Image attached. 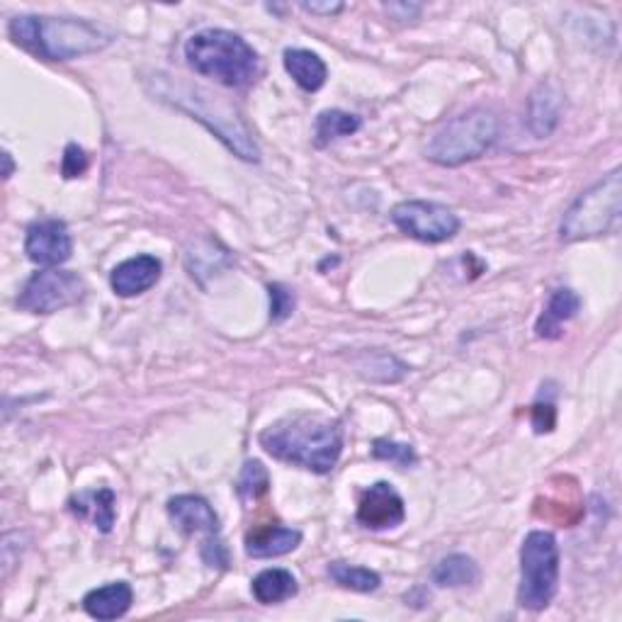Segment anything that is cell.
Listing matches in <instances>:
<instances>
[{"label": "cell", "instance_id": "cell-5", "mask_svg": "<svg viewBox=\"0 0 622 622\" xmlns=\"http://www.w3.org/2000/svg\"><path fill=\"white\" fill-rule=\"evenodd\" d=\"M496 137H499V120L494 112L484 108L470 110L465 115L450 120L436 134L426 146V158L438 166L455 168L489 151Z\"/></svg>", "mask_w": 622, "mask_h": 622}, {"label": "cell", "instance_id": "cell-18", "mask_svg": "<svg viewBox=\"0 0 622 622\" xmlns=\"http://www.w3.org/2000/svg\"><path fill=\"white\" fill-rule=\"evenodd\" d=\"M282 61H285V69L294 78V83L307 93H316L329 78V69H326L321 56L309 49H287Z\"/></svg>", "mask_w": 622, "mask_h": 622}, {"label": "cell", "instance_id": "cell-13", "mask_svg": "<svg viewBox=\"0 0 622 622\" xmlns=\"http://www.w3.org/2000/svg\"><path fill=\"white\" fill-rule=\"evenodd\" d=\"M117 499L115 491L108 489V486H100V489H90V491H81L71 496L69 501V511L76 518L90 520L100 533H110L112 525L117 520Z\"/></svg>", "mask_w": 622, "mask_h": 622}, {"label": "cell", "instance_id": "cell-10", "mask_svg": "<svg viewBox=\"0 0 622 622\" xmlns=\"http://www.w3.org/2000/svg\"><path fill=\"white\" fill-rule=\"evenodd\" d=\"M25 253L32 263L44 268L64 265L73 253L69 226L61 219H42L32 224L25 236Z\"/></svg>", "mask_w": 622, "mask_h": 622}, {"label": "cell", "instance_id": "cell-15", "mask_svg": "<svg viewBox=\"0 0 622 622\" xmlns=\"http://www.w3.org/2000/svg\"><path fill=\"white\" fill-rule=\"evenodd\" d=\"M134 603V591L127 581H112L108 586L93 588L83 598V610L95 620H117Z\"/></svg>", "mask_w": 622, "mask_h": 622}, {"label": "cell", "instance_id": "cell-8", "mask_svg": "<svg viewBox=\"0 0 622 622\" xmlns=\"http://www.w3.org/2000/svg\"><path fill=\"white\" fill-rule=\"evenodd\" d=\"M86 297V282L71 270H42L35 273L22 287L18 307L30 314H54L66 307H73Z\"/></svg>", "mask_w": 622, "mask_h": 622}, {"label": "cell", "instance_id": "cell-25", "mask_svg": "<svg viewBox=\"0 0 622 622\" xmlns=\"http://www.w3.org/2000/svg\"><path fill=\"white\" fill-rule=\"evenodd\" d=\"M268 297H270V321L282 324L285 319H290L294 304H297L294 302V294L285 285H280V282H273V285H268Z\"/></svg>", "mask_w": 622, "mask_h": 622}, {"label": "cell", "instance_id": "cell-17", "mask_svg": "<svg viewBox=\"0 0 622 622\" xmlns=\"http://www.w3.org/2000/svg\"><path fill=\"white\" fill-rule=\"evenodd\" d=\"M579 309H581V297L574 290H567V287L554 290L545 312L540 314V319L535 324L538 338H545V341L559 338L564 324L572 321L574 316L579 314Z\"/></svg>", "mask_w": 622, "mask_h": 622}, {"label": "cell", "instance_id": "cell-26", "mask_svg": "<svg viewBox=\"0 0 622 622\" xmlns=\"http://www.w3.org/2000/svg\"><path fill=\"white\" fill-rule=\"evenodd\" d=\"M86 171H88V156H86V151L78 144L66 146L64 158H61V176L66 180H71V178L83 176Z\"/></svg>", "mask_w": 622, "mask_h": 622}, {"label": "cell", "instance_id": "cell-14", "mask_svg": "<svg viewBox=\"0 0 622 622\" xmlns=\"http://www.w3.org/2000/svg\"><path fill=\"white\" fill-rule=\"evenodd\" d=\"M302 533L294 528L265 525L246 535V554L253 559H273L299 547Z\"/></svg>", "mask_w": 622, "mask_h": 622}, {"label": "cell", "instance_id": "cell-24", "mask_svg": "<svg viewBox=\"0 0 622 622\" xmlns=\"http://www.w3.org/2000/svg\"><path fill=\"white\" fill-rule=\"evenodd\" d=\"M372 457L392 462V465L397 467H414L418 462L414 445L397 443V440H387V438H377L375 443H372Z\"/></svg>", "mask_w": 622, "mask_h": 622}, {"label": "cell", "instance_id": "cell-20", "mask_svg": "<svg viewBox=\"0 0 622 622\" xmlns=\"http://www.w3.org/2000/svg\"><path fill=\"white\" fill-rule=\"evenodd\" d=\"M431 581L440 588L472 586L479 581V564L467 554H448L433 567Z\"/></svg>", "mask_w": 622, "mask_h": 622}, {"label": "cell", "instance_id": "cell-30", "mask_svg": "<svg viewBox=\"0 0 622 622\" xmlns=\"http://www.w3.org/2000/svg\"><path fill=\"white\" fill-rule=\"evenodd\" d=\"M3 161H5V171H3V178H10V176H13V158H10V154H8V151L3 154Z\"/></svg>", "mask_w": 622, "mask_h": 622}, {"label": "cell", "instance_id": "cell-2", "mask_svg": "<svg viewBox=\"0 0 622 622\" xmlns=\"http://www.w3.org/2000/svg\"><path fill=\"white\" fill-rule=\"evenodd\" d=\"M8 32L22 49L49 61H69L105 49L112 42L108 30L78 18L20 15L10 20Z\"/></svg>", "mask_w": 622, "mask_h": 622}, {"label": "cell", "instance_id": "cell-11", "mask_svg": "<svg viewBox=\"0 0 622 622\" xmlns=\"http://www.w3.org/2000/svg\"><path fill=\"white\" fill-rule=\"evenodd\" d=\"M406 506L389 482H377L358 504V523L367 530H392L404 523Z\"/></svg>", "mask_w": 622, "mask_h": 622}, {"label": "cell", "instance_id": "cell-28", "mask_svg": "<svg viewBox=\"0 0 622 622\" xmlns=\"http://www.w3.org/2000/svg\"><path fill=\"white\" fill-rule=\"evenodd\" d=\"M302 8L312 15H336L343 10V3H302Z\"/></svg>", "mask_w": 622, "mask_h": 622}, {"label": "cell", "instance_id": "cell-9", "mask_svg": "<svg viewBox=\"0 0 622 622\" xmlns=\"http://www.w3.org/2000/svg\"><path fill=\"white\" fill-rule=\"evenodd\" d=\"M392 222L399 226L404 234L423 244H443L455 239L460 231L457 214L438 205V202L423 200H406L392 210Z\"/></svg>", "mask_w": 622, "mask_h": 622}, {"label": "cell", "instance_id": "cell-27", "mask_svg": "<svg viewBox=\"0 0 622 622\" xmlns=\"http://www.w3.org/2000/svg\"><path fill=\"white\" fill-rule=\"evenodd\" d=\"M530 421H533L535 433H552L554 426H557V409H554L552 402H538L533 409H530Z\"/></svg>", "mask_w": 622, "mask_h": 622}, {"label": "cell", "instance_id": "cell-19", "mask_svg": "<svg viewBox=\"0 0 622 622\" xmlns=\"http://www.w3.org/2000/svg\"><path fill=\"white\" fill-rule=\"evenodd\" d=\"M251 591L258 603L273 606V603L290 601L292 596H297L299 586H297V579H294L287 569H265L253 579Z\"/></svg>", "mask_w": 622, "mask_h": 622}, {"label": "cell", "instance_id": "cell-16", "mask_svg": "<svg viewBox=\"0 0 622 622\" xmlns=\"http://www.w3.org/2000/svg\"><path fill=\"white\" fill-rule=\"evenodd\" d=\"M562 117V93L554 83H540L528 103V124L535 137L545 139L557 129Z\"/></svg>", "mask_w": 622, "mask_h": 622}, {"label": "cell", "instance_id": "cell-12", "mask_svg": "<svg viewBox=\"0 0 622 622\" xmlns=\"http://www.w3.org/2000/svg\"><path fill=\"white\" fill-rule=\"evenodd\" d=\"M163 265L161 260L149 253L134 256L124 260L110 275V285L120 297H137V294L151 290L161 280Z\"/></svg>", "mask_w": 622, "mask_h": 622}, {"label": "cell", "instance_id": "cell-22", "mask_svg": "<svg viewBox=\"0 0 622 622\" xmlns=\"http://www.w3.org/2000/svg\"><path fill=\"white\" fill-rule=\"evenodd\" d=\"M329 576L343 588H350V591L358 593H372L377 591L382 579L377 572L365 569V567H355V564L348 562H331L329 564Z\"/></svg>", "mask_w": 622, "mask_h": 622}, {"label": "cell", "instance_id": "cell-3", "mask_svg": "<svg viewBox=\"0 0 622 622\" xmlns=\"http://www.w3.org/2000/svg\"><path fill=\"white\" fill-rule=\"evenodd\" d=\"M190 69L214 78L226 88L251 86L260 73L256 49L241 35L229 30H200L185 42Z\"/></svg>", "mask_w": 622, "mask_h": 622}, {"label": "cell", "instance_id": "cell-1", "mask_svg": "<svg viewBox=\"0 0 622 622\" xmlns=\"http://www.w3.org/2000/svg\"><path fill=\"white\" fill-rule=\"evenodd\" d=\"M260 445L280 462L314 474H329L343 452V428L321 416H290L260 433Z\"/></svg>", "mask_w": 622, "mask_h": 622}, {"label": "cell", "instance_id": "cell-7", "mask_svg": "<svg viewBox=\"0 0 622 622\" xmlns=\"http://www.w3.org/2000/svg\"><path fill=\"white\" fill-rule=\"evenodd\" d=\"M168 516L185 535H202L200 554L207 567H229V552L219 538V518L207 499L195 494H180L168 501Z\"/></svg>", "mask_w": 622, "mask_h": 622}, {"label": "cell", "instance_id": "cell-29", "mask_svg": "<svg viewBox=\"0 0 622 622\" xmlns=\"http://www.w3.org/2000/svg\"><path fill=\"white\" fill-rule=\"evenodd\" d=\"M389 13H404V15H409V18H416L418 13H421V5H406V3H389L387 5Z\"/></svg>", "mask_w": 622, "mask_h": 622}, {"label": "cell", "instance_id": "cell-23", "mask_svg": "<svg viewBox=\"0 0 622 622\" xmlns=\"http://www.w3.org/2000/svg\"><path fill=\"white\" fill-rule=\"evenodd\" d=\"M270 489V474L263 467V462L251 460L246 462L241 474H239V482H236V491L244 501H256L260 496L268 494Z\"/></svg>", "mask_w": 622, "mask_h": 622}, {"label": "cell", "instance_id": "cell-21", "mask_svg": "<svg viewBox=\"0 0 622 622\" xmlns=\"http://www.w3.org/2000/svg\"><path fill=\"white\" fill-rule=\"evenodd\" d=\"M360 127H363V122L360 117L350 115V112L343 110H324L319 117H316V144L326 146L336 139H343L350 137V134H355Z\"/></svg>", "mask_w": 622, "mask_h": 622}, {"label": "cell", "instance_id": "cell-4", "mask_svg": "<svg viewBox=\"0 0 622 622\" xmlns=\"http://www.w3.org/2000/svg\"><path fill=\"white\" fill-rule=\"evenodd\" d=\"M622 214V176L615 168L596 185L584 190L564 212L559 224V239L567 244L598 239V236L613 234Z\"/></svg>", "mask_w": 622, "mask_h": 622}, {"label": "cell", "instance_id": "cell-6", "mask_svg": "<svg viewBox=\"0 0 622 622\" xmlns=\"http://www.w3.org/2000/svg\"><path fill=\"white\" fill-rule=\"evenodd\" d=\"M559 588V545L547 530H533L520 547V608L540 613L545 610Z\"/></svg>", "mask_w": 622, "mask_h": 622}]
</instances>
